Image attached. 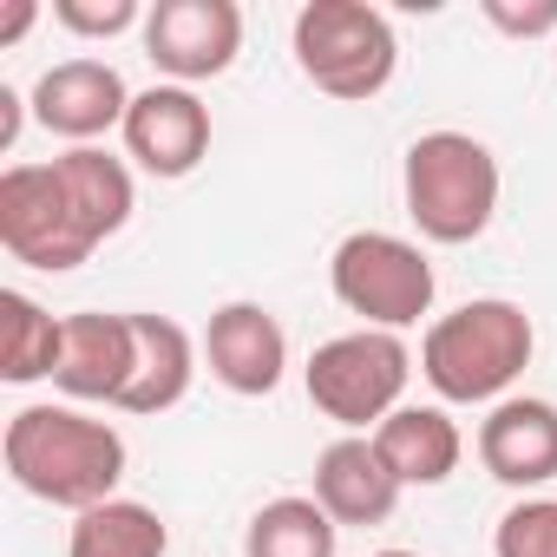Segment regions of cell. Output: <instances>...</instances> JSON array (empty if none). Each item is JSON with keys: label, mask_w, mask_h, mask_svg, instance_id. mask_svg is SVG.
<instances>
[{"label": "cell", "mask_w": 557, "mask_h": 557, "mask_svg": "<svg viewBox=\"0 0 557 557\" xmlns=\"http://www.w3.org/2000/svg\"><path fill=\"white\" fill-rule=\"evenodd\" d=\"M138 210L132 164L106 145H66L47 164H8L0 171V249L27 269L66 275L92 262L99 243H112Z\"/></svg>", "instance_id": "cell-1"}, {"label": "cell", "mask_w": 557, "mask_h": 557, "mask_svg": "<svg viewBox=\"0 0 557 557\" xmlns=\"http://www.w3.org/2000/svg\"><path fill=\"white\" fill-rule=\"evenodd\" d=\"M0 459H8V479L21 492H34L40 505H60V511H92L106 498H119L125 485V433L73 400H34L8 420L0 433Z\"/></svg>", "instance_id": "cell-2"}, {"label": "cell", "mask_w": 557, "mask_h": 557, "mask_svg": "<svg viewBox=\"0 0 557 557\" xmlns=\"http://www.w3.org/2000/svg\"><path fill=\"white\" fill-rule=\"evenodd\" d=\"M531 355H537V329L511 296L459 302L453 315L426 322V335H420V374L440 394V407H498V400H511Z\"/></svg>", "instance_id": "cell-3"}, {"label": "cell", "mask_w": 557, "mask_h": 557, "mask_svg": "<svg viewBox=\"0 0 557 557\" xmlns=\"http://www.w3.org/2000/svg\"><path fill=\"white\" fill-rule=\"evenodd\" d=\"M400 190H407V216L426 243H479L498 216V158L485 138L472 132H420L407 145V164H400Z\"/></svg>", "instance_id": "cell-4"}, {"label": "cell", "mask_w": 557, "mask_h": 557, "mask_svg": "<svg viewBox=\"0 0 557 557\" xmlns=\"http://www.w3.org/2000/svg\"><path fill=\"white\" fill-rule=\"evenodd\" d=\"M289 53H296V73L342 106L381 99L400 66L394 21L368 0H309L289 27Z\"/></svg>", "instance_id": "cell-5"}, {"label": "cell", "mask_w": 557, "mask_h": 557, "mask_svg": "<svg viewBox=\"0 0 557 557\" xmlns=\"http://www.w3.org/2000/svg\"><path fill=\"white\" fill-rule=\"evenodd\" d=\"M329 289L348 315H361V329H387V335H407L413 322H426L433 296H440L426 249L394 230L342 236L329 256Z\"/></svg>", "instance_id": "cell-6"}, {"label": "cell", "mask_w": 557, "mask_h": 557, "mask_svg": "<svg viewBox=\"0 0 557 557\" xmlns=\"http://www.w3.org/2000/svg\"><path fill=\"white\" fill-rule=\"evenodd\" d=\"M407 381H413V348L387 329H348L322 342L302 368L315 413L335 420L342 433H374L394 407H407Z\"/></svg>", "instance_id": "cell-7"}, {"label": "cell", "mask_w": 557, "mask_h": 557, "mask_svg": "<svg viewBox=\"0 0 557 557\" xmlns=\"http://www.w3.org/2000/svg\"><path fill=\"white\" fill-rule=\"evenodd\" d=\"M243 53V8L236 0H151L145 14V60L171 86L223 79Z\"/></svg>", "instance_id": "cell-8"}, {"label": "cell", "mask_w": 557, "mask_h": 557, "mask_svg": "<svg viewBox=\"0 0 557 557\" xmlns=\"http://www.w3.org/2000/svg\"><path fill=\"white\" fill-rule=\"evenodd\" d=\"M119 138H125V158H132L145 177L177 184V177H190V171L210 158V106L197 99V86L158 79V86H145V92L132 99Z\"/></svg>", "instance_id": "cell-9"}, {"label": "cell", "mask_w": 557, "mask_h": 557, "mask_svg": "<svg viewBox=\"0 0 557 557\" xmlns=\"http://www.w3.org/2000/svg\"><path fill=\"white\" fill-rule=\"evenodd\" d=\"M34 119L66 138V145H99L106 132H125V112H132V86L119 79L112 60H60L34 79Z\"/></svg>", "instance_id": "cell-10"}, {"label": "cell", "mask_w": 557, "mask_h": 557, "mask_svg": "<svg viewBox=\"0 0 557 557\" xmlns=\"http://www.w3.org/2000/svg\"><path fill=\"white\" fill-rule=\"evenodd\" d=\"M203 368L216 387L243 400H269L289 374V335L262 302H223L203 322Z\"/></svg>", "instance_id": "cell-11"}, {"label": "cell", "mask_w": 557, "mask_h": 557, "mask_svg": "<svg viewBox=\"0 0 557 557\" xmlns=\"http://www.w3.org/2000/svg\"><path fill=\"white\" fill-rule=\"evenodd\" d=\"M479 466L511 485V492H537L557 479V407L537 394H511L498 407H485L479 420Z\"/></svg>", "instance_id": "cell-12"}, {"label": "cell", "mask_w": 557, "mask_h": 557, "mask_svg": "<svg viewBox=\"0 0 557 557\" xmlns=\"http://www.w3.org/2000/svg\"><path fill=\"white\" fill-rule=\"evenodd\" d=\"M125 381H132V315H106V309L66 315V348H60L53 387L73 407H119Z\"/></svg>", "instance_id": "cell-13"}, {"label": "cell", "mask_w": 557, "mask_h": 557, "mask_svg": "<svg viewBox=\"0 0 557 557\" xmlns=\"http://www.w3.org/2000/svg\"><path fill=\"white\" fill-rule=\"evenodd\" d=\"M400 479L387 472V459L374 453V440L368 433H342L335 446H322V459H315V505L348 531V524H387L394 518V505H400Z\"/></svg>", "instance_id": "cell-14"}, {"label": "cell", "mask_w": 557, "mask_h": 557, "mask_svg": "<svg viewBox=\"0 0 557 557\" xmlns=\"http://www.w3.org/2000/svg\"><path fill=\"white\" fill-rule=\"evenodd\" d=\"M197 355L203 348L190 342L184 322L132 309V381H125L119 413H171L197 381Z\"/></svg>", "instance_id": "cell-15"}, {"label": "cell", "mask_w": 557, "mask_h": 557, "mask_svg": "<svg viewBox=\"0 0 557 557\" xmlns=\"http://www.w3.org/2000/svg\"><path fill=\"white\" fill-rule=\"evenodd\" d=\"M368 440H374V453L387 459V472L400 485H446L459 472V459H466V433H459V420L446 407H413L407 400Z\"/></svg>", "instance_id": "cell-16"}, {"label": "cell", "mask_w": 557, "mask_h": 557, "mask_svg": "<svg viewBox=\"0 0 557 557\" xmlns=\"http://www.w3.org/2000/svg\"><path fill=\"white\" fill-rule=\"evenodd\" d=\"M60 348H66V315L40 309L27 289H0V381L8 387L53 381Z\"/></svg>", "instance_id": "cell-17"}, {"label": "cell", "mask_w": 557, "mask_h": 557, "mask_svg": "<svg viewBox=\"0 0 557 557\" xmlns=\"http://www.w3.org/2000/svg\"><path fill=\"white\" fill-rule=\"evenodd\" d=\"M164 550H171V524L138 498H106L79 511L66 531V557H164Z\"/></svg>", "instance_id": "cell-18"}, {"label": "cell", "mask_w": 557, "mask_h": 557, "mask_svg": "<svg viewBox=\"0 0 557 557\" xmlns=\"http://www.w3.org/2000/svg\"><path fill=\"white\" fill-rule=\"evenodd\" d=\"M335 550H342V524L302 492L269 498L243 531V557H335Z\"/></svg>", "instance_id": "cell-19"}, {"label": "cell", "mask_w": 557, "mask_h": 557, "mask_svg": "<svg viewBox=\"0 0 557 557\" xmlns=\"http://www.w3.org/2000/svg\"><path fill=\"white\" fill-rule=\"evenodd\" d=\"M492 557H557V498H518L492 531Z\"/></svg>", "instance_id": "cell-20"}, {"label": "cell", "mask_w": 557, "mask_h": 557, "mask_svg": "<svg viewBox=\"0 0 557 557\" xmlns=\"http://www.w3.org/2000/svg\"><path fill=\"white\" fill-rule=\"evenodd\" d=\"M145 14L151 8H138V0H53V21L79 40H119L132 27L145 34Z\"/></svg>", "instance_id": "cell-21"}, {"label": "cell", "mask_w": 557, "mask_h": 557, "mask_svg": "<svg viewBox=\"0 0 557 557\" xmlns=\"http://www.w3.org/2000/svg\"><path fill=\"white\" fill-rule=\"evenodd\" d=\"M498 34H511V40H557V0H485L479 8Z\"/></svg>", "instance_id": "cell-22"}, {"label": "cell", "mask_w": 557, "mask_h": 557, "mask_svg": "<svg viewBox=\"0 0 557 557\" xmlns=\"http://www.w3.org/2000/svg\"><path fill=\"white\" fill-rule=\"evenodd\" d=\"M27 92H14V86H0V151H14L21 145V125H27Z\"/></svg>", "instance_id": "cell-23"}, {"label": "cell", "mask_w": 557, "mask_h": 557, "mask_svg": "<svg viewBox=\"0 0 557 557\" xmlns=\"http://www.w3.org/2000/svg\"><path fill=\"white\" fill-rule=\"evenodd\" d=\"M40 21V8L34 0H14V14H8V27H0V47H14V40H27V27Z\"/></svg>", "instance_id": "cell-24"}, {"label": "cell", "mask_w": 557, "mask_h": 557, "mask_svg": "<svg viewBox=\"0 0 557 557\" xmlns=\"http://www.w3.org/2000/svg\"><path fill=\"white\" fill-rule=\"evenodd\" d=\"M374 557H420V550H374Z\"/></svg>", "instance_id": "cell-25"}, {"label": "cell", "mask_w": 557, "mask_h": 557, "mask_svg": "<svg viewBox=\"0 0 557 557\" xmlns=\"http://www.w3.org/2000/svg\"><path fill=\"white\" fill-rule=\"evenodd\" d=\"M550 47H557V40H550Z\"/></svg>", "instance_id": "cell-26"}]
</instances>
